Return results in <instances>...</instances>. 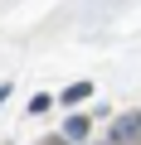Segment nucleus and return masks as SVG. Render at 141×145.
I'll return each instance as SVG.
<instances>
[{"mask_svg":"<svg viewBox=\"0 0 141 145\" xmlns=\"http://www.w3.org/2000/svg\"><path fill=\"white\" fill-rule=\"evenodd\" d=\"M5 97H10V92H5V87H0V102H5Z\"/></svg>","mask_w":141,"mask_h":145,"instance_id":"3","label":"nucleus"},{"mask_svg":"<svg viewBox=\"0 0 141 145\" xmlns=\"http://www.w3.org/2000/svg\"><path fill=\"white\" fill-rule=\"evenodd\" d=\"M83 97H93V87H88V82H73V87L63 92V102H83Z\"/></svg>","mask_w":141,"mask_h":145,"instance_id":"1","label":"nucleus"},{"mask_svg":"<svg viewBox=\"0 0 141 145\" xmlns=\"http://www.w3.org/2000/svg\"><path fill=\"white\" fill-rule=\"evenodd\" d=\"M68 135H73V140H78V135H88V121H83V116H73V121H68Z\"/></svg>","mask_w":141,"mask_h":145,"instance_id":"2","label":"nucleus"}]
</instances>
